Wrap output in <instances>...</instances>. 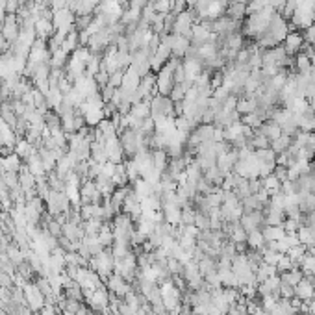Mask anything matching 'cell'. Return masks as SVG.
Segmentation results:
<instances>
[{"mask_svg":"<svg viewBox=\"0 0 315 315\" xmlns=\"http://www.w3.org/2000/svg\"><path fill=\"white\" fill-rule=\"evenodd\" d=\"M119 141L123 145V150H125V156H130L133 158V154L145 148V135L143 132H135L132 128H125L119 132Z\"/></svg>","mask_w":315,"mask_h":315,"instance_id":"6da1fadb","label":"cell"},{"mask_svg":"<svg viewBox=\"0 0 315 315\" xmlns=\"http://www.w3.org/2000/svg\"><path fill=\"white\" fill-rule=\"evenodd\" d=\"M150 117L158 119V117H175V102L169 97L163 95H156L150 98Z\"/></svg>","mask_w":315,"mask_h":315,"instance_id":"7a4b0ae2","label":"cell"},{"mask_svg":"<svg viewBox=\"0 0 315 315\" xmlns=\"http://www.w3.org/2000/svg\"><path fill=\"white\" fill-rule=\"evenodd\" d=\"M19 34H21V22L17 19V13H7L6 17H4V22H2L0 35H2L7 43L13 45V43L19 39Z\"/></svg>","mask_w":315,"mask_h":315,"instance_id":"3957f363","label":"cell"},{"mask_svg":"<svg viewBox=\"0 0 315 315\" xmlns=\"http://www.w3.org/2000/svg\"><path fill=\"white\" fill-rule=\"evenodd\" d=\"M267 32L273 35L278 45H282V43H284V39H286V35L289 34L287 21L284 19V17H282L280 13H278V11H274L273 19H271V22H269V28H267Z\"/></svg>","mask_w":315,"mask_h":315,"instance_id":"277c9868","label":"cell"},{"mask_svg":"<svg viewBox=\"0 0 315 315\" xmlns=\"http://www.w3.org/2000/svg\"><path fill=\"white\" fill-rule=\"evenodd\" d=\"M239 224L245 228L247 234L254 230H259V228L263 226V211L254 210V211H249V213H243L241 219H239Z\"/></svg>","mask_w":315,"mask_h":315,"instance_id":"5b68a950","label":"cell"},{"mask_svg":"<svg viewBox=\"0 0 315 315\" xmlns=\"http://www.w3.org/2000/svg\"><path fill=\"white\" fill-rule=\"evenodd\" d=\"M304 45V37H302V32H289L286 35V39L282 43V47L286 49L287 56H297L301 52V47Z\"/></svg>","mask_w":315,"mask_h":315,"instance_id":"8992f818","label":"cell"},{"mask_svg":"<svg viewBox=\"0 0 315 315\" xmlns=\"http://www.w3.org/2000/svg\"><path fill=\"white\" fill-rule=\"evenodd\" d=\"M104 147H106V154H108V161H112V163H123L125 150H123V145H121L119 137L106 139Z\"/></svg>","mask_w":315,"mask_h":315,"instance_id":"52a82bcc","label":"cell"},{"mask_svg":"<svg viewBox=\"0 0 315 315\" xmlns=\"http://www.w3.org/2000/svg\"><path fill=\"white\" fill-rule=\"evenodd\" d=\"M295 297H299L301 301H312L315 297V284L314 276H306L302 278L297 286H295Z\"/></svg>","mask_w":315,"mask_h":315,"instance_id":"ba28073f","label":"cell"},{"mask_svg":"<svg viewBox=\"0 0 315 315\" xmlns=\"http://www.w3.org/2000/svg\"><path fill=\"white\" fill-rule=\"evenodd\" d=\"M24 297H26V302L32 310H41L45 306V295L39 291L37 286H26Z\"/></svg>","mask_w":315,"mask_h":315,"instance_id":"9c48e42d","label":"cell"},{"mask_svg":"<svg viewBox=\"0 0 315 315\" xmlns=\"http://www.w3.org/2000/svg\"><path fill=\"white\" fill-rule=\"evenodd\" d=\"M21 169H22V161L15 152L0 156V171H2V173H19Z\"/></svg>","mask_w":315,"mask_h":315,"instance_id":"30bf717a","label":"cell"},{"mask_svg":"<svg viewBox=\"0 0 315 315\" xmlns=\"http://www.w3.org/2000/svg\"><path fill=\"white\" fill-rule=\"evenodd\" d=\"M226 17H230L232 21L236 22H243L247 17V4H243V2H234V0H230V4H228V7H226Z\"/></svg>","mask_w":315,"mask_h":315,"instance_id":"8fae6325","label":"cell"},{"mask_svg":"<svg viewBox=\"0 0 315 315\" xmlns=\"http://www.w3.org/2000/svg\"><path fill=\"white\" fill-rule=\"evenodd\" d=\"M141 84V76L135 72V70L132 69V67H128V69L125 70V76H123V89L128 93H135V89L139 87Z\"/></svg>","mask_w":315,"mask_h":315,"instance_id":"7c38bea8","label":"cell"},{"mask_svg":"<svg viewBox=\"0 0 315 315\" xmlns=\"http://www.w3.org/2000/svg\"><path fill=\"white\" fill-rule=\"evenodd\" d=\"M258 132L263 133L269 141H274L282 135V128H280V125L274 123L273 119H267V121H263V125L258 128Z\"/></svg>","mask_w":315,"mask_h":315,"instance_id":"4fadbf2b","label":"cell"},{"mask_svg":"<svg viewBox=\"0 0 315 315\" xmlns=\"http://www.w3.org/2000/svg\"><path fill=\"white\" fill-rule=\"evenodd\" d=\"M87 297H89V302H91V306L95 310H106L108 302H110V295H108V291L102 289V287H98V289L91 291Z\"/></svg>","mask_w":315,"mask_h":315,"instance_id":"5bb4252c","label":"cell"},{"mask_svg":"<svg viewBox=\"0 0 315 315\" xmlns=\"http://www.w3.org/2000/svg\"><path fill=\"white\" fill-rule=\"evenodd\" d=\"M297 125H299V130H302V132H315V113L312 112V108L308 112L297 115Z\"/></svg>","mask_w":315,"mask_h":315,"instance_id":"9a60e30c","label":"cell"},{"mask_svg":"<svg viewBox=\"0 0 315 315\" xmlns=\"http://www.w3.org/2000/svg\"><path fill=\"white\" fill-rule=\"evenodd\" d=\"M189 47H191V39L186 35H176L175 34V43H173V56L184 60L188 54Z\"/></svg>","mask_w":315,"mask_h":315,"instance_id":"2e32d148","label":"cell"},{"mask_svg":"<svg viewBox=\"0 0 315 315\" xmlns=\"http://www.w3.org/2000/svg\"><path fill=\"white\" fill-rule=\"evenodd\" d=\"M258 110V100L254 97H239L238 98V106H236V112L239 115H247V113H254Z\"/></svg>","mask_w":315,"mask_h":315,"instance_id":"e0dca14e","label":"cell"},{"mask_svg":"<svg viewBox=\"0 0 315 315\" xmlns=\"http://www.w3.org/2000/svg\"><path fill=\"white\" fill-rule=\"evenodd\" d=\"M98 132L102 133L104 139H112V137H119V128L112 119H102L98 123Z\"/></svg>","mask_w":315,"mask_h":315,"instance_id":"ac0fdd59","label":"cell"},{"mask_svg":"<svg viewBox=\"0 0 315 315\" xmlns=\"http://www.w3.org/2000/svg\"><path fill=\"white\" fill-rule=\"evenodd\" d=\"M132 191L139 196V200H143V198H147V196L154 195V186L148 184L147 180H143V178H137V180L133 182Z\"/></svg>","mask_w":315,"mask_h":315,"instance_id":"d6986e66","label":"cell"},{"mask_svg":"<svg viewBox=\"0 0 315 315\" xmlns=\"http://www.w3.org/2000/svg\"><path fill=\"white\" fill-rule=\"evenodd\" d=\"M130 115L133 119H147V117H150V100H141L137 104H132Z\"/></svg>","mask_w":315,"mask_h":315,"instance_id":"ffe728a7","label":"cell"},{"mask_svg":"<svg viewBox=\"0 0 315 315\" xmlns=\"http://www.w3.org/2000/svg\"><path fill=\"white\" fill-rule=\"evenodd\" d=\"M261 234L265 238V243H269V241H280L286 236V230L282 226H267V224H263L261 226Z\"/></svg>","mask_w":315,"mask_h":315,"instance_id":"44dd1931","label":"cell"},{"mask_svg":"<svg viewBox=\"0 0 315 315\" xmlns=\"http://www.w3.org/2000/svg\"><path fill=\"white\" fill-rule=\"evenodd\" d=\"M247 147L254 148V150H259V148H269L271 147V141L267 139L263 133H259L258 130H254L251 137L247 139Z\"/></svg>","mask_w":315,"mask_h":315,"instance_id":"7402d4cb","label":"cell"},{"mask_svg":"<svg viewBox=\"0 0 315 315\" xmlns=\"http://www.w3.org/2000/svg\"><path fill=\"white\" fill-rule=\"evenodd\" d=\"M169 163V156L163 148H158V150H152V165L158 173H165Z\"/></svg>","mask_w":315,"mask_h":315,"instance_id":"603a6c76","label":"cell"},{"mask_svg":"<svg viewBox=\"0 0 315 315\" xmlns=\"http://www.w3.org/2000/svg\"><path fill=\"white\" fill-rule=\"evenodd\" d=\"M261 182H263V189L269 193V196H274V195H278V193H282V182L274 175H269L265 176V178H261Z\"/></svg>","mask_w":315,"mask_h":315,"instance_id":"cb8c5ba5","label":"cell"},{"mask_svg":"<svg viewBox=\"0 0 315 315\" xmlns=\"http://www.w3.org/2000/svg\"><path fill=\"white\" fill-rule=\"evenodd\" d=\"M297 238H299V243L304 245L306 249L315 247V236L310 226H301V228L297 230Z\"/></svg>","mask_w":315,"mask_h":315,"instance_id":"d4e9b609","label":"cell"},{"mask_svg":"<svg viewBox=\"0 0 315 315\" xmlns=\"http://www.w3.org/2000/svg\"><path fill=\"white\" fill-rule=\"evenodd\" d=\"M78 47H80V34H78L76 30H72V32H69V35L65 37V41H63L62 45V50L67 52V54H72Z\"/></svg>","mask_w":315,"mask_h":315,"instance_id":"484cf974","label":"cell"},{"mask_svg":"<svg viewBox=\"0 0 315 315\" xmlns=\"http://www.w3.org/2000/svg\"><path fill=\"white\" fill-rule=\"evenodd\" d=\"M263 245H265V238H263V234H261V228L254 232H249V236H247V247H251L254 251H261Z\"/></svg>","mask_w":315,"mask_h":315,"instance_id":"4316f807","label":"cell"},{"mask_svg":"<svg viewBox=\"0 0 315 315\" xmlns=\"http://www.w3.org/2000/svg\"><path fill=\"white\" fill-rule=\"evenodd\" d=\"M295 69L297 72H301V74H306V72H312V62H310V58L306 54H302L299 52L297 56H295Z\"/></svg>","mask_w":315,"mask_h":315,"instance_id":"83f0119b","label":"cell"},{"mask_svg":"<svg viewBox=\"0 0 315 315\" xmlns=\"http://www.w3.org/2000/svg\"><path fill=\"white\" fill-rule=\"evenodd\" d=\"M289 147H291V137H289V135H284V133H282L278 139L271 141V148L274 150V154L286 152Z\"/></svg>","mask_w":315,"mask_h":315,"instance_id":"f1b7e54d","label":"cell"},{"mask_svg":"<svg viewBox=\"0 0 315 315\" xmlns=\"http://www.w3.org/2000/svg\"><path fill=\"white\" fill-rule=\"evenodd\" d=\"M254 154L261 163H276V154L271 147L269 148H259V150H254Z\"/></svg>","mask_w":315,"mask_h":315,"instance_id":"f546056e","label":"cell"},{"mask_svg":"<svg viewBox=\"0 0 315 315\" xmlns=\"http://www.w3.org/2000/svg\"><path fill=\"white\" fill-rule=\"evenodd\" d=\"M265 6H267L265 0H251V2L247 4V17L254 13H259Z\"/></svg>","mask_w":315,"mask_h":315,"instance_id":"4dcf8cb0","label":"cell"},{"mask_svg":"<svg viewBox=\"0 0 315 315\" xmlns=\"http://www.w3.org/2000/svg\"><path fill=\"white\" fill-rule=\"evenodd\" d=\"M173 2H175V0H158V2L154 4V11L156 13H161V15L171 13V9H173Z\"/></svg>","mask_w":315,"mask_h":315,"instance_id":"1f68e13d","label":"cell"},{"mask_svg":"<svg viewBox=\"0 0 315 315\" xmlns=\"http://www.w3.org/2000/svg\"><path fill=\"white\" fill-rule=\"evenodd\" d=\"M282 228L286 230V234H297V230L301 228V223H299V219L286 217V221L282 224Z\"/></svg>","mask_w":315,"mask_h":315,"instance_id":"d6a6232c","label":"cell"},{"mask_svg":"<svg viewBox=\"0 0 315 315\" xmlns=\"http://www.w3.org/2000/svg\"><path fill=\"white\" fill-rule=\"evenodd\" d=\"M293 267H297V265H295L293 261H291V259H289L286 254H284V256L280 258V261L276 263V271H278V274H282V273H287V271H291Z\"/></svg>","mask_w":315,"mask_h":315,"instance_id":"836d02e7","label":"cell"},{"mask_svg":"<svg viewBox=\"0 0 315 315\" xmlns=\"http://www.w3.org/2000/svg\"><path fill=\"white\" fill-rule=\"evenodd\" d=\"M123 76H125V70H115V72H112V74H110V82H108V85L113 87V89L121 87V85H123Z\"/></svg>","mask_w":315,"mask_h":315,"instance_id":"e575fe53","label":"cell"},{"mask_svg":"<svg viewBox=\"0 0 315 315\" xmlns=\"http://www.w3.org/2000/svg\"><path fill=\"white\" fill-rule=\"evenodd\" d=\"M278 293H280V297H284V299H293L295 287L291 286V284H287V282H280V289H278Z\"/></svg>","mask_w":315,"mask_h":315,"instance_id":"d590c367","label":"cell"},{"mask_svg":"<svg viewBox=\"0 0 315 315\" xmlns=\"http://www.w3.org/2000/svg\"><path fill=\"white\" fill-rule=\"evenodd\" d=\"M230 95H232V93L228 91V89H226L224 85H219V87H215V89H213V95H211V97H213V98H217L219 102L223 104L224 100H226V98L230 97Z\"/></svg>","mask_w":315,"mask_h":315,"instance_id":"8d00e7d4","label":"cell"},{"mask_svg":"<svg viewBox=\"0 0 315 315\" xmlns=\"http://www.w3.org/2000/svg\"><path fill=\"white\" fill-rule=\"evenodd\" d=\"M95 82L98 84V87L102 89L104 85H108V82H110V72L108 70H104V69H100L97 72V76H95Z\"/></svg>","mask_w":315,"mask_h":315,"instance_id":"74e56055","label":"cell"},{"mask_svg":"<svg viewBox=\"0 0 315 315\" xmlns=\"http://www.w3.org/2000/svg\"><path fill=\"white\" fill-rule=\"evenodd\" d=\"M302 37H304V43H310L315 47V22L306 30H302Z\"/></svg>","mask_w":315,"mask_h":315,"instance_id":"f35d334b","label":"cell"},{"mask_svg":"<svg viewBox=\"0 0 315 315\" xmlns=\"http://www.w3.org/2000/svg\"><path fill=\"white\" fill-rule=\"evenodd\" d=\"M287 173H289V169L284 167V165H276L273 171V175L280 180V182H286V180H289V176H287Z\"/></svg>","mask_w":315,"mask_h":315,"instance_id":"ab89813d","label":"cell"},{"mask_svg":"<svg viewBox=\"0 0 315 315\" xmlns=\"http://www.w3.org/2000/svg\"><path fill=\"white\" fill-rule=\"evenodd\" d=\"M173 80H175V84H182L186 82V69H184V63L182 65H178L173 72Z\"/></svg>","mask_w":315,"mask_h":315,"instance_id":"60d3db41","label":"cell"},{"mask_svg":"<svg viewBox=\"0 0 315 315\" xmlns=\"http://www.w3.org/2000/svg\"><path fill=\"white\" fill-rule=\"evenodd\" d=\"M186 9H188V2H186V0H175V2H173V9H171V13L180 15V13H184Z\"/></svg>","mask_w":315,"mask_h":315,"instance_id":"b9f144b4","label":"cell"},{"mask_svg":"<svg viewBox=\"0 0 315 315\" xmlns=\"http://www.w3.org/2000/svg\"><path fill=\"white\" fill-rule=\"evenodd\" d=\"M21 7L19 0H6V13H17Z\"/></svg>","mask_w":315,"mask_h":315,"instance_id":"7bdbcfd3","label":"cell"},{"mask_svg":"<svg viewBox=\"0 0 315 315\" xmlns=\"http://www.w3.org/2000/svg\"><path fill=\"white\" fill-rule=\"evenodd\" d=\"M19 2H21V6H28V4H32L34 0H19Z\"/></svg>","mask_w":315,"mask_h":315,"instance_id":"ee69618b","label":"cell"},{"mask_svg":"<svg viewBox=\"0 0 315 315\" xmlns=\"http://www.w3.org/2000/svg\"><path fill=\"white\" fill-rule=\"evenodd\" d=\"M310 62H312V69L315 70V54H314L312 58H310Z\"/></svg>","mask_w":315,"mask_h":315,"instance_id":"f6af8a7d","label":"cell"},{"mask_svg":"<svg viewBox=\"0 0 315 315\" xmlns=\"http://www.w3.org/2000/svg\"><path fill=\"white\" fill-rule=\"evenodd\" d=\"M156 2H158V0H148V6H152V7H154Z\"/></svg>","mask_w":315,"mask_h":315,"instance_id":"bcb514c9","label":"cell"},{"mask_svg":"<svg viewBox=\"0 0 315 315\" xmlns=\"http://www.w3.org/2000/svg\"><path fill=\"white\" fill-rule=\"evenodd\" d=\"M2 152H4V147H2V145H0V156H2Z\"/></svg>","mask_w":315,"mask_h":315,"instance_id":"7dc6e473","label":"cell"},{"mask_svg":"<svg viewBox=\"0 0 315 315\" xmlns=\"http://www.w3.org/2000/svg\"><path fill=\"white\" fill-rule=\"evenodd\" d=\"M2 22H4V21H2V19H0V30H2Z\"/></svg>","mask_w":315,"mask_h":315,"instance_id":"c3c4849f","label":"cell"}]
</instances>
